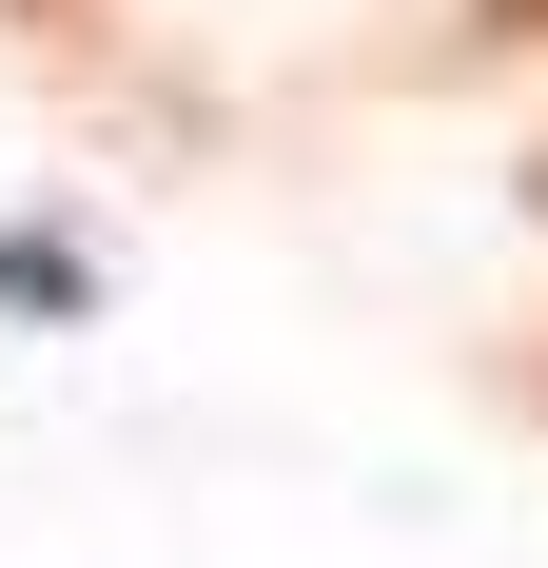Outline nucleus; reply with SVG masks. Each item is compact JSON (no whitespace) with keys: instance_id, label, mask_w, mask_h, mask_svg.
I'll return each instance as SVG.
<instances>
[{"instance_id":"nucleus-1","label":"nucleus","mask_w":548,"mask_h":568,"mask_svg":"<svg viewBox=\"0 0 548 568\" xmlns=\"http://www.w3.org/2000/svg\"><path fill=\"white\" fill-rule=\"evenodd\" d=\"M0 294H20V314H59V294H99V255H59V235H0Z\"/></svg>"},{"instance_id":"nucleus-2","label":"nucleus","mask_w":548,"mask_h":568,"mask_svg":"<svg viewBox=\"0 0 548 568\" xmlns=\"http://www.w3.org/2000/svg\"><path fill=\"white\" fill-rule=\"evenodd\" d=\"M470 20H490V40H548V0H470Z\"/></svg>"},{"instance_id":"nucleus-3","label":"nucleus","mask_w":548,"mask_h":568,"mask_svg":"<svg viewBox=\"0 0 548 568\" xmlns=\"http://www.w3.org/2000/svg\"><path fill=\"white\" fill-rule=\"evenodd\" d=\"M20 20H59V0H20Z\"/></svg>"}]
</instances>
